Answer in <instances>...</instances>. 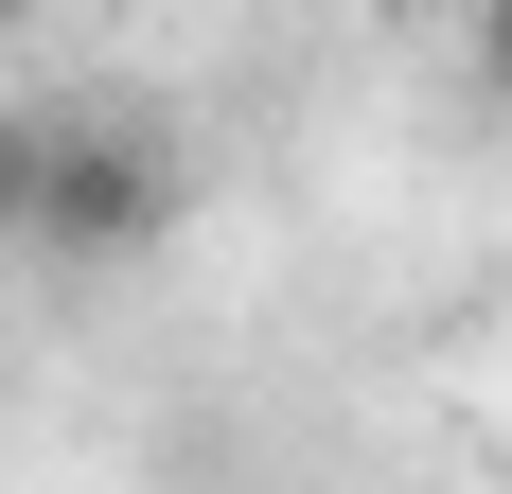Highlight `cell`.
<instances>
[{
    "label": "cell",
    "mask_w": 512,
    "mask_h": 494,
    "mask_svg": "<svg viewBox=\"0 0 512 494\" xmlns=\"http://www.w3.org/2000/svg\"><path fill=\"white\" fill-rule=\"evenodd\" d=\"M36 142H53V106H0V247L36 230Z\"/></svg>",
    "instance_id": "7a4b0ae2"
},
{
    "label": "cell",
    "mask_w": 512,
    "mask_h": 494,
    "mask_svg": "<svg viewBox=\"0 0 512 494\" xmlns=\"http://www.w3.org/2000/svg\"><path fill=\"white\" fill-rule=\"evenodd\" d=\"M0 18H36V0H0Z\"/></svg>",
    "instance_id": "277c9868"
},
{
    "label": "cell",
    "mask_w": 512,
    "mask_h": 494,
    "mask_svg": "<svg viewBox=\"0 0 512 494\" xmlns=\"http://www.w3.org/2000/svg\"><path fill=\"white\" fill-rule=\"evenodd\" d=\"M460 53H477V89H512V0H460Z\"/></svg>",
    "instance_id": "3957f363"
},
{
    "label": "cell",
    "mask_w": 512,
    "mask_h": 494,
    "mask_svg": "<svg viewBox=\"0 0 512 494\" xmlns=\"http://www.w3.org/2000/svg\"><path fill=\"white\" fill-rule=\"evenodd\" d=\"M177 230V159L142 142V124H106V106H53L36 142V265H142V247Z\"/></svg>",
    "instance_id": "6da1fadb"
}]
</instances>
